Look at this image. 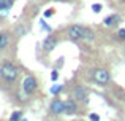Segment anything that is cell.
Segmentation results:
<instances>
[{
    "mask_svg": "<svg viewBox=\"0 0 125 121\" xmlns=\"http://www.w3.org/2000/svg\"><path fill=\"white\" fill-rule=\"evenodd\" d=\"M63 105H65V113L67 115H76L78 113V102H76V99H67L63 102Z\"/></svg>",
    "mask_w": 125,
    "mask_h": 121,
    "instance_id": "obj_8",
    "label": "cell"
},
{
    "mask_svg": "<svg viewBox=\"0 0 125 121\" xmlns=\"http://www.w3.org/2000/svg\"><path fill=\"white\" fill-rule=\"evenodd\" d=\"M54 8H48V10H46V11H44V18H51V16H54Z\"/></svg>",
    "mask_w": 125,
    "mask_h": 121,
    "instance_id": "obj_15",
    "label": "cell"
},
{
    "mask_svg": "<svg viewBox=\"0 0 125 121\" xmlns=\"http://www.w3.org/2000/svg\"><path fill=\"white\" fill-rule=\"evenodd\" d=\"M8 45H10V32L2 30V32H0V51L6 50Z\"/></svg>",
    "mask_w": 125,
    "mask_h": 121,
    "instance_id": "obj_10",
    "label": "cell"
},
{
    "mask_svg": "<svg viewBox=\"0 0 125 121\" xmlns=\"http://www.w3.org/2000/svg\"><path fill=\"white\" fill-rule=\"evenodd\" d=\"M16 32H18L19 37H22V35L25 34V30H24V27H22V26H18V27H16Z\"/></svg>",
    "mask_w": 125,
    "mask_h": 121,
    "instance_id": "obj_16",
    "label": "cell"
},
{
    "mask_svg": "<svg viewBox=\"0 0 125 121\" xmlns=\"http://www.w3.org/2000/svg\"><path fill=\"white\" fill-rule=\"evenodd\" d=\"M51 94L52 96H59V94L62 93V91H63V86H62V84H54V86H51Z\"/></svg>",
    "mask_w": 125,
    "mask_h": 121,
    "instance_id": "obj_12",
    "label": "cell"
},
{
    "mask_svg": "<svg viewBox=\"0 0 125 121\" xmlns=\"http://www.w3.org/2000/svg\"><path fill=\"white\" fill-rule=\"evenodd\" d=\"M37 88H38L37 78H35L33 75H27V77L24 78V81H22V91H24L27 96H30V94H33L35 91H37Z\"/></svg>",
    "mask_w": 125,
    "mask_h": 121,
    "instance_id": "obj_4",
    "label": "cell"
},
{
    "mask_svg": "<svg viewBox=\"0 0 125 121\" xmlns=\"http://www.w3.org/2000/svg\"><path fill=\"white\" fill-rule=\"evenodd\" d=\"M74 99H76L78 102L87 104V102H89V91H87V88L81 86V84L74 88Z\"/></svg>",
    "mask_w": 125,
    "mask_h": 121,
    "instance_id": "obj_7",
    "label": "cell"
},
{
    "mask_svg": "<svg viewBox=\"0 0 125 121\" xmlns=\"http://www.w3.org/2000/svg\"><path fill=\"white\" fill-rule=\"evenodd\" d=\"M89 118H90V121H100V116L95 115V113H92V115L89 116Z\"/></svg>",
    "mask_w": 125,
    "mask_h": 121,
    "instance_id": "obj_20",
    "label": "cell"
},
{
    "mask_svg": "<svg viewBox=\"0 0 125 121\" xmlns=\"http://www.w3.org/2000/svg\"><path fill=\"white\" fill-rule=\"evenodd\" d=\"M21 121H29V120H21Z\"/></svg>",
    "mask_w": 125,
    "mask_h": 121,
    "instance_id": "obj_23",
    "label": "cell"
},
{
    "mask_svg": "<svg viewBox=\"0 0 125 121\" xmlns=\"http://www.w3.org/2000/svg\"><path fill=\"white\" fill-rule=\"evenodd\" d=\"M22 120V112L18 110V112H13L11 116H10V121H21Z\"/></svg>",
    "mask_w": 125,
    "mask_h": 121,
    "instance_id": "obj_13",
    "label": "cell"
},
{
    "mask_svg": "<svg viewBox=\"0 0 125 121\" xmlns=\"http://www.w3.org/2000/svg\"><path fill=\"white\" fill-rule=\"evenodd\" d=\"M57 78H59V72H57V70H52V73H51V80H52V81H55Z\"/></svg>",
    "mask_w": 125,
    "mask_h": 121,
    "instance_id": "obj_19",
    "label": "cell"
},
{
    "mask_svg": "<svg viewBox=\"0 0 125 121\" xmlns=\"http://www.w3.org/2000/svg\"><path fill=\"white\" fill-rule=\"evenodd\" d=\"M49 110H51L52 115H62V113H65V105H63V100L59 99V97H55V99H52L51 105H49Z\"/></svg>",
    "mask_w": 125,
    "mask_h": 121,
    "instance_id": "obj_6",
    "label": "cell"
},
{
    "mask_svg": "<svg viewBox=\"0 0 125 121\" xmlns=\"http://www.w3.org/2000/svg\"><path fill=\"white\" fill-rule=\"evenodd\" d=\"M0 78L6 83H13L19 78V68L13 62H3L0 65Z\"/></svg>",
    "mask_w": 125,
    "mask_h": 121,
    "instance_id": "obj_2",
    "label": "cell"
},
{
    "mask_svg": "<svg viewBox=\"0 0 125 121\" xmlns=\"http://www.w3.org/2000/svg\"><path fill=\"white\" fill-rule=\"evenodd\" d=\"M101 8H103V6H101L100 3H94V5H92V11H94V13H100Z\"/></svg>",
    "mask_w": 125,
    "mask_h": 121,
    "instance_id": "obj_14",
    "label": "cell"
},
{
    "mask_svg": "<svg viewBox=\"0 0 125 121\" xmlns=\"http://www.w3.org/2000/svg\"><path fill=\"white\" fill-rule=\"evenodd\" d=\"M40 24H41V27L44 29V30H51V27H49V26L46 24V21H44V19H41V21H40Z\"/></svg>",
    "mask_w": 125,
    "mask_h": 121,
    "instance_id": "obj_18",
    "label": "cell"
},
{
    "mask_svg": "<svg viewBox=\"0 0 125 121\" xmlns=\"http://www.w3.org/2000/svg\"><path fill=\"white\" fill-rule=\"evenodd\" d=\"M55 2H68V0H55Z\"/></svg>",
    "mask_w": 125,
    "mask_h": 121,
    "instance_id": "obj_22",
    "label": "cell"
},
{
    "mask_svg": "<svg viewBox=\"0 0 125 121\" xmlns=\"http://www.w3.org/2000/svg\"><path fill=\"white\" fill-rule=\"evenodd\" d=\"M117 37H119L120 40H125V29H119V32H117Z\"/></svg>",
    "mask_w": 125,
    "mask_h": 121,
    "instance_id": "obj_17",
    "label": "cell"
},
{
    "mask_svg": "<svg viewBox=\"0 0 125 121\" xmlns=\"http://www.w3.org/2000/svg\"><path fill=\"white\" fill-rule=\"evenodd\" d=\"M120 22V16L116 14V13H113V14L106 16V18L103 19V24L106 26V27H113V26H117Z\"/></svg>",
    "mask_w": 125,
    "mask_h": 121,
    "instance_id": "obj_9",
    "label": "cell"
},
{
    "mask_svg": "<svg viewBox=\"0 0 125 121\" xmlns=\"http://www.w3.org/2000/svg\"><path fill=\"white\" fill-rule=\"evenodd\" d=\"M59 45V37L57 35H48V37L43 40V43H41V48H43V53H51L52 50H54L55 46Z\"/></svg>",
    "mask_w": 125,
    "mask_h": 121,
    "instance_id": "obj_5",
    "label": "cell"
},
{
    "mask_svg": "<svg viewBox=\"0 0 125 121\" xmlns=\"http://www.w3.org/2000/svg\"><path fill=\"white\" fill-rule=\"evenodd\" d=\"M67 38L71 41H81V40H94L95 38V34L92 29L85 27V26H81V24H71L68 26L67 29Z\"/></svg>",
    "mask_w": 125,
    "mask_h": 121,
    "instance_id": "obj_1",
    "label": "cell"
},
{
    "mask_svg": "<svg viewBox=\"0 0 125 121\" xmlns=\"http://www.w3.org/2000/svg\"><path fill=\"white\" fill-rule=\"evenodd\" d=\"M14 2L16 0H0V16H5L10 11V8L14 5Z\"/></svg>",
    "mask_w": 125,
    "mask_h": 121,
    "instance_id": "obj_11",
    "label": "cell"
},
{
    "mask_svg": "<svg viewBox=\"0 0 125 121\" xmlns=\"http://www.w3.org/2000/svg\"><path fill=\"white\" fill-rule=\"evenodd\" d=\"M92 80H94L97 84H100V86H104V84L109 83L111 75H109V72H108L106 68L98 67V68H94V70H92Z\"/></svg>",
    "mask_w": 125,
    "mask_h": 121,
    "instance_id": "obj_3",
    "label": "cell"
},
{
    "mask_svg": "<svg viewBox=\"0 0 125 121\" xmlns=\"http://www.w3.org/2000/svg\"><path fill=\"white\" fill-rule=\"evenodd\" d=\"M62 64H63V57H59L57 62H55V65H57V67H62Z\"/></svg>",
    "mask_w": 125,
    "mask_h": 121,
    "instance_id": "obj_21",
    "label": "cell"
}]
</instances>
